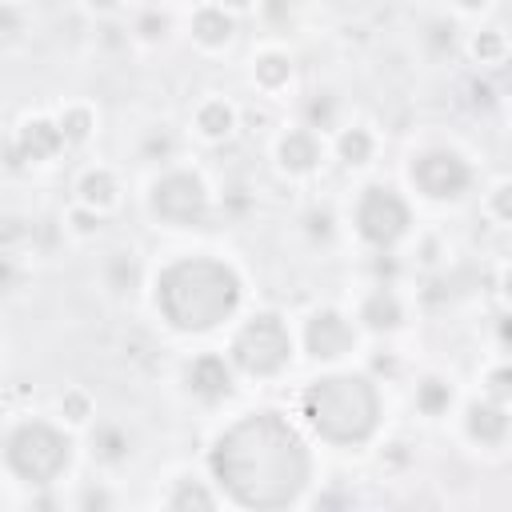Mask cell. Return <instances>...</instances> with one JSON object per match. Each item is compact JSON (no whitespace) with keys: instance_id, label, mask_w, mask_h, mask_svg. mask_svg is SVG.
<instances>
[{"instance_id":"cell-1","label":"cell","mask_w":512,"mask_h":512,"mask_svg":"<svg viewBox=\"0 0 512 512\" xmlns=\"http://www.w3.org/2000/svg\"><path fill=\"white\" fill-rule=\"evenodd\" d=\"M212 476L232 504L284 508L312 480V452L296 424L272 408L236 416L208 452Z\"/></svg>"},{"instance_id":"cell-2","label":"cell","mask_w":512,"mask_h":512,"mask_svg":"<svg viewBox=\"0 0 512 512\" xmlns=\"http://www.w3.org/2000/svg\"><path fill=\"white\" fill-rule=\"evenodd\" d=\"M152 300L168 328L212 332L240 312L244 280L228 260H220L212 252H188V256L168 260L156 272Z\"/></svg>"},{"instance_id":"cell-3","label":"cell","mask_w":512,"mask_h":512,"mask_svg":"<svg viewBox=\"0 0 512 512\" xmlns=\"http://www.w3.org/2000/svg\"><path fill=\"white\" fill-rule=\"evenodd\" d=\"M300 416L328 444H368L384 416L380 384L368 372H328L300 392Z\"/></svg>"},{"instance_id":"cell-4","label":"cell","mask_w":512,"mask_h":512,"mask_svg":"<svg viewBox=\"0 0 512 512\" xmlns=\"http://www.w3.org/2000/svg\"><path fill=\"white\" fill-rule=\"evenodd\" d=\"M4 468L28 488H52L72 468V436L40 416L16 420L4 432Z\"/></svg>"},{"instance_id":"cell-5","label":"cell","mask_w":512,"mask_h":512,"mask_svg":"<svg viewBox=\"0 0 512 512\" xmlns=\"http://www.w3.org/2000/svg\"><path fill=\"white\" fill-rule=\"evenodd\" d=\"M292 352H296L292 332H288L284 316H276V312H256V316H248V320L236 328L232 344H228V360L236 364L240 376H252V380H272V376H280V372L292 364Z\"/></svg>"},{"instance_id":"cell-6","label":"cell","mask_w":512,"mask_h":512,"mask_svg":"<svg viewBox=\"0 0 512 512\" xmlns=\"http://www.w3.org/2000/svg\"><path fill=\"white\" fill-rule=\"evenodd\" d=\"M148 216L164 228H204L212 216V192L196 168L168 164L148 184Z\"/></svg>"},{"instance_id":"cell-7","label":"cell","mask_w":512,"mask_h":512,"mask_svg":"<svg viewBox=\"0 0 512 512\" xmlns=\"http://www.w3.org/2000/svg\"><path fill=\"white\" fill-rule=\"evenodd\" d=\"M352 228L368 248L392 252L412 228V204L392 184H368L352 204Z\"/></svg>"},{"instance_id":"cell-8","label":"cell","mask_w":512,"mask_h":512,"mask_svg":"<svg viewBox=\"0 0 512 512\" xmlns=\"http://www.w3.org/2000/svg\"><path fill=\"white\" fill-rule=\"evenodd\" d=\"M476 172L468 164V156L460 148H448V144H432V148H420L412 160H408V184L424 196V200H460L468 188H472Z\"/></svg>"},{"instance_id":"cell-9","label":"cell","mask_w":512,"mask_h":512,"mask_svg":"<svg viewBox=\"0 0 512 512\" xmlns=\"http://www.w3.org/2000/svg\"><path fill=\"white\" fill-rule=\"evenodd\" d=\"M356 328H360V324H356L348 312H340V308H316V312H308V320H304L300 344H304V352H308L316 364H340V360L352 356L356 344H360V332H356Z\"/></svg>"},{"instance_id":"cell-10","label":"cell","mask_w":512,"mask_h":512,"mask_svg":"<svg viewBox=\"0 0 512 512\" xmlns=\"http://www.w3.org/2000/svg\"><path fill=\"white\" fill-rule=\"evenodd\" d=\"M236 364L228 360V352H196L184 372L180 384L196 404H224L236 392Z\"/></svg>"},{"instance_id":"cell-11","label":"cell","mask_w":512,"mask_h":512,"mask_svg":"<svg viewBox=\"0 0 512 512\" xmlns=\"http://www.w3.org/2000/svg\"><path fill=\"white\" fill-rule=\"evenodd\" d=\"M64 148H68V140H64L56 116H28V120H20V128L8 144V156H12V164H48Z\"/></svg>"},{"instance_id":"cell-12","label":"cell","mask_w":512,"mask_h":512,"mask_svg":"<svg viewBox=\"0 0 512 512\" xmlns=\"http://www.w3.org/2000/svg\"><path fill=\"white\" fill-rule=\"evenodd\" d=\"M272 160H276V168H280L284 176H292V180L312 176V172L320 168V160H324L320 132H312L308 124L284 128V132L276 136V144H272Z\"/></svg>"},{"instance_id":"cell-13","label":"cell","mask_w":512,"mask_h":512,"mask_svg":"<svg viewBox=\"0 0 512 512\" xmlns=\"http://www.w3.org/2000/svg\"><path fill=\"white\" fill-rule=\"evenodd\" d=\"M464 436L480 448H504L512 436V408L484 396L464 404Z\"/></svg>"},{"instance_id":"cell-14","label":"cell","mask_w":512,"mask_h":512,"mask_svg":"<svg viewBox=\"0 0 512 512\" xmlns=\"http://www.w3.org/2000/svg\"><path fill=\"white\" fill-rule=\"evenodd\" d=\"M356 324L364 332H376V336H388L396 328H404V300L392 284H372L360 304H356Z\"/></svg>"},{"instance_id":"cell-15","label":"cell","mask_w":512,"mask_h":512,"mask_svg":"<svg viewBox=\"0 0 512 512\" xmlns=\"http://www.w3.org/2000/svg\"><path fill=\"white\" fill-rule=\"evenodd\" d=\"M188 32H192V40H196L204 52H220V48H228L232 36H236V16H232L228 8H220L216 0H208V4H200V8L188 16Z\"/></svg>"},{"instance_id":"cell-16","label":"cell","mask_w":512,"mask_h":512,"mask_svg":"<svg viewBox=\"0 0 512 512\" xmlns=\"http://www.w3.org/2000/svg\"><path fill=\"white\" fill-rule=\"evenodd\" d=\"M192 128H196L200 140L224 144V140L240 128V112H236V104L224 100V96H204V100L196 104V112H192Z\"/></svg>"},{"instance_id":"cell-17","label":"cell","mask_w":512,"mask_h":512,"mask_svg":"<svg viewBox=\"0 0 512 512\" xmlns=\"http://www.w3.org/2000/svg\"><path fill=\"white\" fill-rule=\"evenodd\" d=\"M76 200L88 204V208H96V212H112L120 204V180H116V172L104 168V164L84 168L80 180H76Z\"/></svg>"},{"instance_id":"cell-18","label":"cell","mask_w":512,"mask_h":512,"mask_svg":"<svg viewBox=\"0 0 512 512\" xmlns=\"http://www.w3.org/2000/svg\"><path fill=\"white\" fill-rule=\"evenodd\" d=\"M92 460L96 464H104V468H120L128 456H132V432H128V424H120V420H100V424H92Z\"/></svg>"},{"instance_id":"cell-19","label":"cell","mask_w":512,"mask_h":512,"mask_svg":"<svg viewBox=\"0 0 512 512\" xmlns=\"http://www.w3.org/2000/svg\"><path fill=\"white\" fill-rule=\"evenodd\" d=\"M252 84L264 96H276L292 84V56L284 48H260L252 56Z\"/></svg>"},{"instance_id":"cell-20","label":"cell","mask_w":512,"mask_h":512,"mask_svg":"<svg viewBox=\"0 0 512 512\" xmlns=\"http://www.w3.org/2000/svg\"><path fill=\"white\" fill-rule=\"evenodd\" d=\"M332 152H336L340 164L364 168V164H372V156H376V132H372L368 124H344V128L336 132V140H332Z\"/></svg>"},{"instance_id":"cell-21","label":"cell","mask_w":512,"mask_h":512,"mask_svg":"<svg viewBox=\"0 0 512 512\" xmlns=\"http://www.w3.org/2000/svg\"><path fill=\"white\" fill-rule=\"evenodd\" d=\"M160 504H164V508H176V512H184V508H216L220 496L208 488V480H200V476H192V472H180V476L168 484V492L160 496Z\"/></svg>"},{"instance_id":"cell-22","label":"cell","mask_w":512,"mask_h":512,"mask_svg":"<svg viewBox=\"0 0 512 512\" xmlns=\"http://www.w3.org/2000/svg\"><path fill=\"white\" fill-rule=\"evenodd\" d=\"M452 400H456V392H452V380H448V376H436V372H428V376H420V380H416L412 404H416V412H420V416H428V420H440V416H448Z\"/></svg>"},{"instance_id":"cell-23","label":"cell","mask_w":512,"mask_h":512,"mask_svg":"<svg viewBox=\"0 0 512 512\" xmlns=\"http://www.w3.org/2000/svg\"><path fill=\"white\" fill-rule=\"evenodd\" d=\"M56 120H60V132H64L68 148L88 144V140H92V132H96V108H92V104H84V100L64 104V108L56 112Z\"/></svg>"},{"instance_id":"cell-24","label":"cell","mask_w":512,"mask_h":512,"mask_svg":"<svg viewBox=\"0 0 512 512\" xmlns=\"http://www.w3.org/2000/svg\"><path fill=\"white\" fill-rule=\"evenodd\" d=\"M468 56H472L480 68H500V64H508V36H504V28H480V32H472Z\"/></svg>"},{"instance_id":"cell-25","label":"cell","mask_w":512,"mask_h":512,"mask_svg":"<svg viewBox=\"0 0 512 512\" xmlns=\"http://www.w3.org/2000/svg\"><path fill=\"white\" fill-rule=\"evenodd\" d=\"M104 284H108L116 296L132 292V288L140 284V264H136V256H132V252H112L108 264H104Z\"/></svg>"},{"instance_id":"cell-26","label":"cell","mask_w":512,"mask_h":512,"mask_svg":"<svg viewBox=\"0 0 512 512\" xmlns=\"http://www.w3.org/2000/svg\"><path fill=\"white\" fill-rule=\"evenodd\" d=\"M168 32H172V16H168L164 8H144V12L132 20V36H136L140 44H164Z\"/></svg>"},{"instance_id":"cell-27","label":"cell","mask_w":512,"mask_h":512,"mask_svg":"<svg viewBox=\"0 0 512 512\" xmlns=\"http://www.w3.org/2000/svg\"><path fill=\"white\" fill-rule=\"evenodd\" d=\"M140 156L152 160V164H164V168H168L172 156H176V136H172V128H168V124L148 128L144 140H140Z\"/></svg>"},{"instance_id":"cell-28","label":"cell","mask_w":512,"mask_h":512,"mask_svg":"<svg viewBox=\"0 0 512 512\" xmlns=\"http://www.w3.org/2000/svg\"><path fill=\"white\" fill-rule=\"evenodd\" d=\"M336 116H340V100L332 92H316L308 104H304V120L312 132H328L336 128Z\"/></svg>"},{"instance_id":"cell-29","label":"cell","mask_w":512,"mask_h":512,"mask_svg":"<svg viewBox=\"0 0 512 512\" xmlns=\"http://www.w3.org/2000/svg\"><path fill=\"white\" fill-rule=\"evenodd\" d=\"M92 416H96V404H92V396H88L84 388H68V392L60 396V420H64V424L84 428V424H92Z\"/></svg>"},{"instance_id":"cell-30","label":"cell","mask_w":512,"mask_h":512,"mask_svg":"<svg viewBox=\"0 0 512 512\" xmlns=\"http://www.w3.org/2000/svg\"><path fill=\"white\" fill-rule=\"evenodd\" d=\"M484 212L488 220H496L500 228H512V180H496L484 196Z\"/></svg>"},{"instance_id":"cell-31","label":"cell","mask_w":512,"mask_h":512,"mask_svg":"<svg viewBox=\"0 0 512 512\" xmlns=\"http://www.w3.org/2000/svg\"><path fill=\"white\" fill-rule=\"evenodd\" d=\"M100 228H104V212H96V208H88V204H80V200L68 208V232H72L76 240H92Z\"/></svg>"},{"instance_id":"cell-32","label":"cell","mask_w":512,"mask_h":512,"mask_svg":"<svg viewBox=\"0 0 512 512\" xmlns=\"http://www.w3.org/2000/svg\"><path fill=\"white\" fill-rule=\"evenodd\" d=\"M484 396H492L500 404H512V360H500L484 372Z\"/></svg>"},{"instance_id":"cell-33","label":"cell","mask_w":512,"mask_h":512,"mask_svg":"<svg viewBox=\"0 0 512 512\" xmlns=\"http://www.w3.org/2000/svg\"><path fill=\"white\" fill-rule=\"evenodd\" d=\"M308 236L312 240H332V216L328 212H308Z\"/></svg>"},{"instance_id":"cell-34","label":"cell","mask_w":512,"mask_h":512,"mask_svg":"<svg viewBox=\"0 0 512 512\" xmlns=\"http://www.w3.org/2000/svg\"><path fill=\"white\" fill-rule=\"evenodd\" d=\"M0 20H4V44L12 48L20 40V12H16V4H4V16Z\"/></svg>"},{"instance_id":"cell-35","label":"cell","mask_w":512,"mask_h":512,"mask_svg":"<svg viewBox=\"0 0 512 512\" xmlns=\"http://www.w3.org/2000/svg\"><path fill=\"white\" fill-rule=\"evenodd\" d=\"M496 344H500L504 352H512V308H508L504 316H496Z\"/></svg>"},{"instance_id":"cell-36","label":"cell","mask_w":512,"mask_h":512,"mask_svg":"<svg viewBox=\"0 0 512 512\" xmlns=\"http://www.w3.org/2000/svg\"><path fill=\"white\" fill-rule=\"evenodd\" d=\"M80 508H112V496H108L104 488H84Z\"/></svg>"},{"instance_id":"cell-37","label":"cell","mask_w":512,"mask_h":512,"mask_svg":"<svg viewBox=\"0 0 512 512\" xmlns=\"http://www.w3.org/2000/svg\"><path fill=\"white\" fill-rule=\"evenodd\" d=\"M216 4H220V8H228L232 16H244V12H252L260 0H216Z\"/></svg>"},{"instance_id":"cell-38","label":"cell","mask_w":512,"mask_h":512,"mask_svg":"<svg viewBox=\"0 0 512 512\" xmlns=\"http://www.w3.org/2000/svg\"><path fill=\"white\" fill-rule=\"evenodd\" d=\"M492 100H496V96H492L488 84H472V104H476V108H488Z\"/></svg>"},{"instance_id":"cell-39","label":"cell","mask_w":512,"mask_h":512,"mask_svg":"<svg viewBox=\"0 0 512 512\" xmlns=\"http://www.w3.org/2000/svg\"><path fill=\"white\" fill-rule=\"evenodd\" d=\"M500 296H504V304L512 308V264L500 268Z\"/></svg>"},{"instance_id":"cell-40","label":"cell","mask_w":512,"mask_h":512,"mask_svg":"<svg viewBox=\"0 0 512 512\" xmlns=\"http://www.w3.org/2000/svg\"><path fill=\"white\" fill-rule=\"evenodd\" d=\"M84 4H88V12H96V16H108V12L120 8V0H84Z\"/></svg>"},{"instance_id":"cell-41","label":"cell","mask_w":512,"mask_h":512,"mask_svg":"<svg viewBox=\"0 0 512 512\" xmlns=\"http://www.w3.org/2000/svg\"><path fill=\"white\" fill-rule=\"evenodd\" d=\"M452 4H456V8L464 12V16H476V12H484V8L492 4V0H452Z\"/></svg>"}]
</instances>
